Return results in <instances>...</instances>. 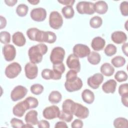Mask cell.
Segmentation results:
<instances>
[{
	"label": "cell",
	"instance_id": "cell-52",
	"mask_svg": "<svg viewBox=\"0 0 128 128\" xmlns=\"http://www.w3.org/2000/svg\"><path fill=\"white\" fill-rule=\"evenodd\" d=\"M4 2L7 6H13L16 4V2H18V0H5Z\"/></svg>",
	"mask_w": 128,
	"mask_h": 128
},
{
	"label": "cell",
	"instance_id": "cell-53",
	"mask_svg": "<svg viewBox=\"0 0 128 128\" xmlns=\"http://www.w3.org/2000/svg\"><path fill=\"white\" fill-rule=\"evenodd\" d=\"M122 50L123 53L126 56H128V42H124V44L122 45Z\"/></svg>",
	"mask_w": 128,
	"mask_h": 128
},
{
	"label": "cell",
	"instance_id": "cell-42",
	"mask_svg": "<svg viewBox=\"0 0 128 128\" xmlns=\"http://www.w3.org/2000/svg\"><path fill=\"white\" fill-rule=\"evenodd\" d=\"M38 29L36 28H32L26 30V35L28 38L32 41H35L36 33Z\"/></svg>",
	"mask_w": 128,
	"mask_h": 128
},
{
	"label": "cell",
	"instance_id": "cell-18",
	"mask_svg": "<svg viewBox=\"0 0 128 128\" xmlns=\"http://www.w3.org/2000/svg\"><path fill=\"white\" fill-rule=\"evenodd\" d=\"M117 83L113 79H110L102 85V90L106 94H114L116 89Z\"/></svg>",
	"mask_w": 128,
	"mask_h": 128
},
{
	"label": "cell",
	"instance_id": "cell-46",
	"mask_svg": "<svg viewBox=\"0 0 128 128\" xmlns=\"http://www.w3.org/2000/svg\"><path fill=\"white\" fill-rule=\"evenodd\" d=\"M78 72L74 70H70L66 74V81H70L76 79L78 77Z\"/></svg>",
	"mask_w": 128,
	"mask_h": 128
},
{
	"label": "cell",
	"instance_id": "cell-26",
	"mask_svg": "<svg viewBox=\"0 0 128 128\" xmlns=\"http://www.w3.org/2000/svg\"><path fill=\"white\" fill-rule=\"evenodd\" d=\"M100 70L102 74L106 76H110L114 74V68L110 63L105 62L101 66Z\"/></svg>",
	"mask_w": 128,
	"mask_h": 128
},
{
	"label": "cell",
	"instance_id": "cell-32",
	"mask_svg": "<svg viewBox=\"0 0 128 128\" xmlns=\"http://www.w3.org/2000/svg\"><path fill=\"white\" fill-rule=\"evenodd\" d=\"M24 102L26 104L28 110L31 108H36L38 105V101L37 98L32 96H28L26 98Z\"/></svg>",
	"mask_w": 128,
	"mask_h": 128
},
{
	"label": "cell",
	"instance_id": "cell-54",
	"mask_svg": "<svg viewBox=\"0 0 128 128\" xmlns=\"http://www.w3.org/2000/svg\"><path fill=\"white\" fill-rule=\"evenodd\" d=\"M6 20L4 17L0 16V29H2L6 27Z\"/></svg>",
	"mask_w": 128,
	"mask_h": 128
},
{
	"label": "cell",
	"instance_id": "cell-28",
	"mask_svg": "<svg viewBox=\"0 0 128 128\" xmlns=\"http://www.w3.org/2000/svg\"><path fill=\"white\" fill-rule=\"evenodd\" d=\"M88 62L92 65H96L98 64L101 60V57L99 53L96 52H90L89 55L87 56Z\"/></svg>",
	"mask_w": 128,
	"mask_h": 128
},
{
	"label": "cell",
	"instance_id": "cell-17",
	"mask_svg": "<svg viewBox=\"0 0 128 128\" xmlns=\"http://www.w3.org/2000/svg\"><path fill=\"white\" fill-rule=\"evenodd\" d=\"M111 39L116 44H121L126 42L127 40V36L122 31H115L112 34Z\"/></svg>",
	"mask_w": 128,
	"mask_h": 128
},
{
	"label": "cell",
	"instance_id": "cell-4",
	"mask_svg": "<svg viewBox=\"0 0 128 128\" xmlns=\"http://www.w3.org/2000/svg\"><path fill=\"white\" fill-rule=\"evenodd\" d=\"M63 24V18L61 14L57 11H52L49 16L50 26L54 30L60 28Z\"/></svg>",
	"mask_w": 128,
	"mask_h": 128
},
{
	"label": "cell",
	"instance_id": "cell-45",
	"mask_svg": "<svg viewBox=\"0 0 128 128\" xmlns=\"http://www.w3.org/2000/svg\"><path fill=\"white\" fill-rule=\"evenodd\" d=\"M118 94L122 96L126 95H128V84L125 83L122 84L118 87Z\"/></svg>",
	"mask_w": 128,
	"mask_h": 128
},
{
	"label": "cell",
	"instance_id": "cell-15",
	"mask_svg": "<svg viewBox=\"0 0 128 128\" xmlns=\"http://www.w3.org/2000/svg\"><path fill=\"white\" fill-rule=\"evenodd\" d=\"M74 115L80 119H85L89 115V110L86 106H82L80 104L76 102Z\"/></svg>",
	"mask_w": 128,
	"mask_h": 128
},
{
	"label": "cell",
	"instance_id": "cell-9",
	"mask_svg": "<svg viewBox=\"0 0 128 128\" xmlns=\"http://www.w3.org/2000/svg\"><path fill=\"white\" fill-rule=\"evenodd\" d=\"M82 80L78 76L72 80L66 81L64 82L65 88L68 92L78 91L82 88Z\"/></svg>",
	"mask_w": 128,
	"mask_h": 128
},
{
	"label": "cell",
	"instance_id": "cell-19",
	"mask_svg": "<svg viewBox=\"0 0 128 128\" xmlns=\"http://www.w3.org/2000/svg\"><path fill=\"white\" fill-rule=\"evenodd\" d=\"M76 102L71 99H66L62 104V110L68 114H73L76 107Z\"/></svg>",
	"mask_w": 128,
	"mask_h": 128
},
{
	"label": "cell",
	"instance_id": "cell-3",
	"mask_svg": "<svg viewBox=\"0 0 128 128\" xmlns=\"http://www.w3.org/2000/svg\"><path fill=\"white\" fill-rule=\"evenodd\" d=\"M65 56L64 50L60 46L54 48L50 54V60L53 64L62 62Z\"/></svg>",
	"mask_w": 128,
	"mask_h": 128
},
{
	"label": "cell",
	"instance_id": "cell-13",
	"mask_svg": "<svg viewBox=\"0 0 128 128\" xmlns=\"http://www.w3.org/2000/svg\"><path fill=\"white\" fill-rule=\"evenodd\" d=\"M66 64L68 67L72 70L76 71L78 73L80 72V64L79 60V58L76 56L72 54H70L66 61Z\"/></svg>",
	"mask_w": 128,
	"mask_h": 128
},
{
	"label": "cell",
	"instance_id": "cell-30",
	"mask_svg": "<svg viewBox=\"0 0 128 128\" xmlns=\"http://www.w3.org/2000/svg\"><path fill=\"white\" fill-rule=\"evenodd\" d=\"M114 126L116 128H128V121L126 118L119 117L114 120Z\"/></svg>",
	"mask_w": 128,
	"mask_h": 128
},
{
	"label": "cell",
	"instance_id": "cell-2",
	"mask_svg": "<svg viewBox=\"0 0 128 128\" xmlns=\"http://www.w3.org/2000/svg\"><path fill=\"white\" fill-rule=\"evenodd\" d=\"M76 9L79 14H87L91 15L95 12L94 9V3L90 2H79L76 6Z\"/></svg>",
	"mask_w": 128,
	"mask_h": 128
},
{
	"label": "cell",
	"instance_id": "cell-22",
	"mask_svg": "<svg viewBox=\"0 0 128 128\" xmlns=\"http://www.w3.org/2000/svg\"><path fill=\"white\" fill-rule=\"evenodd\" d=\"M56 40L55 33L51 31H42L41 36V42H47L48 44L54 43Z\"/></svg>",
	"mask_w": 128,
	"mask_h": 128
},
{
	"label": "cell",
	"instance_id": "cell-14",
	"mask_svg": "<svg viewBox=\"0 0 128 128\" xmlns=\"http://www.w3.org/2000/svg\"><path fill=\"white\" fill-rule=\"evenodd\" d=\"M104 80V76L100 73L94 74L87 80L88 84L93 89H97Z\"/></svg>",
	"mask_w": 128,
	"mask_h": 128
},
{
	"label": "cell",
	"instance_id": "cell-55",
	"mask_svg": "<svg viewBox=\"0 0 128 128\" xmlns=\"http://www.w3.org/2000/svg\"><path fill=\"white\" fill-rule=\"evenodd\" d=\"M28 2L33 5H36L38 4L40 2V0H28Z\"/></svg>",
	"mask_w": 128,
	"mask_h": 128
},
{
	"label": "cell",
	"instance_id": "cell-39",
	"mask_svg": "<svg viewBox=\"0 0 128 128\" xmlns=\"http://www.w3.org/2000/svg\"><path fill=\"white\" fill-rule=\"evenodd\" d=\"M10 34L6 31H2L0 33V40L2 44H8L10 42Z\"/></svg>",
	"mask_w": 128,
	"mask_h": 128
},
{
	"label": "cell",
	"instance_id": "cell-40",
	"mask_svg": "<svg viewBox=\"0 0 128 128\" xmlns=\"http://www.w3.org/2000/svg\"><path fill=\"white\" fill-rule=\"evenodd\" d=\"M41 75L44 79L46 80L50 79L53 80L54 77V74L53 70H52L48 68L44 69L42 72Z\"/></svg>",
	"mask_w": 128,
	"mask_h": 128
},
{
	"label": "cell",
	"instance_id": "cell-24",
	"mask_svg": "<svg viewBox=\"0 0 128 128\" xmlns=\"http://www.w3.org/2000/svg\"><path fill=\"white\" fill-rule=\"evenodd\" d=\"M38 112L35 110H31L26 114L24 120L26 124L32 125L38 124Z\"/></svg>",
	"mask_w": 128,
	"mask_h": 128
},
{
	"label": "cell",
	"instance_id": "cell-29",
	"mask_svg": "<svg viewBox=\"0 0 128 128\" xmlns=\"http://www.w3.org/2000/svg\"><path fill=\"white\" fill-rule=\"evenodd\" d=\"M48 99L49 102L52 104H58L61 101L62 96L58 91L54 90L50 94Z\"/></svg>",
	"mask_w": 128,
	"mask_h": 128
},
{
	"label": "cell",
	"instance_id": "cell-37",
	"mask_svg": "<svg viewBox=\"0 0 128 128\" xmlns=\"http://www.w3.org/2000/svg\"><path fill=\"white\" fill-rule=\"evenodd\" d=\"M114 77L118 82H125L128 79V74L124 70H118L116 73Z\"/></svg>",
	"mask_w": 128,
	"mask_h": 128
},
{
	"label": "cell",
	"instance_id": "cell-11",
	"mask_svg": "<svg viewBox=\"0 0 128 128\" xmlns=\"http://www.w3.org/2000/svg\"><path fill=\"white\" fill-rule=\"evenodd\" d=\"M24 72L26 77L30 80L36 78L38 74V67L35 64L32 62L26 63L24 66Z\"/></svg>",
	"mask_w": 128,
	"mask_h": 128
},
{
	"label": "cell",
	"instance_id": "cell-20",
	"mask_svg": "<svg viewBox=\"0 0 128 128\" xmlns=\"http://www.w3.org/2000/svg\"><path fill=\"white\" fill-rule=\"evenodd\" d=\"M52 70L54 74V79L58 80L62 78V74L65 72L66 68L63 62L53 64Z\"/></svg>",
	"mask_w": 128,
	"mask_h": 128
},
{
	"label": "cell",
	"instance_id": "cell-41",
	"mask_svg": "<svg viewBox=\"0 0 128 128\" xmlns=\"http://www.w3.org/2000/svg\"><path fill=\"white\" fill-rule=\"evenodd\" d=\"M73 114H66L62 110H60V115L58 116V118L63 121L70 122L73 119Z\"/></svg>",
	"mask_w": 128,
	"mask_h": 128
},
{
	"label": "cell",
	"instance_id": "cell-8",
	"mask_svg": "<svg viewBox=\"0 0 128 128\" xmlns=\"http://www.w3.org/2000/svg\"><path fill=\"white\" fill-rule=\"evenodd\" d=\"M60 110L59 108L55 105L46 107L42 112L43 116L47 120H52L58 118Z\"/></svg>",
	"mask_w": 128,
	"mask_h": 128
},
{
	"label": "cell",
	"instance_id": "cell-21",
	"mask_svg": "<svg viewBox=\"0 0 128 128\" xmlns=\"http://www.w3.org/2000/svg\"><path fill=\"white\" fill-rule=\"evenodd\" d=\"M106 44L105 40L100 36H96L92 40L91 46L96 51L102 50Z\"/></svg>",
	"mask_w": 128,
	"mask_h": 128
},
{
	"label": "cell",
	"instance_id": "cell-31",
	"mask_svg": "<svg viewBox=\"0 0 128 128\" xmlns=\"http://www.w3.org/2000/svg\"><path fill=\"white\" fill-rule=\"evenodd\" d=\"M126 60L124 58L118 56L113 58L111 60V63L116 68H120L124 65Z\"/></svg>",
	"mask_w": 128,
	"mask_h": 128
},
{
	"label": "cell",
	"instance_id": "cell-12",
	"mask_svg": "<svg viewBox=\"0 0 128 128\" xmlns=\"http://www.w3.org/2000/svg\"><path fill=\"white\" fill-rule=\"evenodd\" d=\"M2 54L6 61L11 62L15 58L16 56V48L12 44H6L2 48Z\"/></svg>",
	"mask_w": 128,
	"mask_h": 128
},
{
	"label": "cell",
	"instance_id": "cell-49",
	"mask_svg": "<svg viewBox=\"0 0 128 128\" xmlns=\"http://www.w3.org/2000/svg\"><path fill=\"white\" fill-rule=\"evenodd\" d=\"M58 2L64 5H66V6H72L74 2V0H58Z\"/></svg>",
	"mask_w": 128,
	"mask_h": 128
},
{
	"label": "cell",
	"instance_id": "cell-48",
	"mask_svg": "<svg viewBox=\"0 0 128 128\" xmlns=\"http://www.w3.org/2000/svg\"><path fill=\"white\" fill-rule=\"evenodd\" d=\"M38 126L39 128H49L50 127V124L48 121L42 120L38 122Z\"/></svg>",
	"mask_w": 128,
	"mask_h": 128
},
{
	"label": "cell",
	"instance_id": "cell-10",
	"mask_svg": "<svg viewBox=\"0 0 128 128\" xmlns=\"http://www.w3.org/2000/svg\"><path fill=\"white\" fill-rule=\"evenodd\" d=\"M30 16L34 21L41 22L46 18V11L42 8H34L31 10Z\"/></svg>",
	"mask_w": 128,
	"mask_h": 128
},
{
	"label": "cell",
	"instance_id": "cell-51",
	"mask_svg": "<svg viewBox=\"0 0 128 128\" xmlns=\"http://www.w3.org/2000/svg\"><path fill=\"white\" fill-rule=\"evenodd\" d=\"M122 102L124 106L128 107V95H126L121 96Z\"/></svg>",
	"mask_w": 128,
	"mask_h": 128
},
{
	"label": "cell",
	"instance_id": "cell-1",
	"mask_svg": "<svg viewBox=\"0 0 128 128\" xmlns=\"http://www.w3.org/2000/svg\"><path fill=\"white\" fill-rule=\"evenodd\" d=\"M48 46L44 44L40 43L31 46L28 50V55L30 62L38 64L42 60L43 56L48 52Z\"/></svg>",
	"mask_w": 128,
	"mask_h": 128
},
{
	"label": "cell",
	"instance_id": "cell-47",
	"mask_svg": "<svg viewBox=\"0 0 128 128\" xmlns=\"http://www.w3.org/2000/svg\"><path fill=\"white\" fill-rule=\"evenodd\" d=\"M84 124L80 119L74 120L71 124V127L72 128H82L83 127Z\"/></svg>",
	"mask_w": 128,
	"mask_h": 128
},
{
	"label": "cell",
	"instance_id": "cell-35",
	"mask_svg": "<svg viewBox=\"0 0 128 128\" xmlns=\"http://www.w3.org/2000/svg\"><path fill=\"white\" fill-rule=\"evenodd\" d=\"M28 6L24 4H18L16 8V13L20 17L26 16L28 12Z\"/></svg>",
	"mask_w": 128,
	"mask_h": 128
},
{
	"label": "cell",
	"instance_id": "cell-33",
	"mask_svg": "<svg viewBox=\"0 0 128 128\" xmlns=\"http://www.w3.org/2000/svg\"><path fill=\"white\" fill-rule=\"evenodd\" d=\"M62 12L66 18L70 19L74 17V10L71 6H66L62 8Z\"/></svg>",
	"mask_w": 128,
	"mask_h": 128
},
{
	"label": "cell",
	"instance_id": "cell-16",
	"mask_svg": "<svg viewBox=\"0 0 128 128\" xmlns=\"http://www.w3.org/2000/svg\"><path fill=\"white\" fill-rule=\"evenodd\" d=\"M28 110V106L24 100L16 104L12 108L13 114L18 117H22L26 110Z\"/></svg>",
	"mask_w": 128,
	"mask_h": 128
},
{
	"label": "cell",
	"instance_id": "cell-27",
	"mask_svg": "<svg viewBox=\"0 0 128 128\" xmlns=\"http://www.w3.org/2000/svg\"><path fill=\"white\" fill-rule=\"evenodd\" d=\"M82 98L84 102L88 104H91L94 100V94L90 90L86 89L82 93Z\"/></svg>",
	"mask_w": 128,
	"mask_h": 128
},
{
	"label": "cell",
	"instance_id": "cell-7",
	"mask_svg": "<svg viewBox=\"0 0 128 128\" xmlns=\"http://www.w3.org/2000/svg\"><path fill=\"white\" fill-rule=\"evenodd\" d=\"M73 54L78 58H84L88 56L90 52L89 47L85 44H76L72 49Z\"/></svg>",
	"mask_w": 128,
	"mask_h": 128
},
{
	"label": "cell",
	"instance_id": "cell-50",
	"mask_svg": "<svg viewBox=\"0 0 128 128\" xmlns=\"http://www.w3.org/2000/svg\"><path fill=\"white\" fill-rule=\"evenodd\" d=\"M55 128H68L66 124L64 122V121H60L57 122L54 126Z\"/></svg>",
	"mask_w": 128,
	"mask_h": 128
},
{
	"label": "cell",
	"instance_id": "cell-25",
	"mask_svg": "<svg viewBox=\"0 0 128 128\" xmlns=\"http://www.w3.org/2000/svg\"><path fill=\"white\" fill-rule=\"evenodd\" d=\"M94 12L96 13L103 14L106 12L108 10V5L107 3L103 0H98L94 3Z\"/></svg>",
	"mask_w": 128,
	"mask_h": 128
},
{
	"label": "cell",
	"instance_id": "cell-34",
	"mask_svg": "<svg viewBox=\"0 0 128 128\" xmlns=\"http://www.w3.org/2000/svg\"><path fill=\"white\" fill-rule=\"evenodd\" d=\"M102 24V18L98 16H94L92 17L90 20V26L94 28H98L101 26Z\"/></svg>",
	"mask_w": 128,
	"mask_h": 128
},
{
	"label": "cell",
	"instance_id": "cell-5",
	"mask_svg": "<svg viewBox=\"0 0 128 128\" xmlns=\"http://www.w3.org/2000/svg\"><path fill=\"white\" fill-rule=\"evenodd\" d=\"M21 71L22 66L20 64L17 62H13L6 67L4 74L7 78H14L20 73Z\"/></svg>",
	"mask_w": 128,
	"mask_h": 128
},
{
	"label": "cell",
	"instance_id": "cell-23",
	"mask_svg": "<svg viewBox=\"0 0 128 128\" xmlns=\"http://www.w3.org/2000/svg\"><path fill=\"white\" fill-rule=\"evenodd\" d=\"M12 41L16 46H22L26 44V39L22 32H16L12 36Z\"/></svg>",
	"mask_w": 128,
	"mask_h": 128
},
{
	"label": "cell",
	"instance_id": "cell-6",
	"mask_svg": "<svg viewBox=\"0 0 128 128\" xmlns=\"http://www.w3.org/2000/svg\"><path fill=\"white\" fill-rule=\"evenodd\" d=\"M27 88L20 85L16 86L14 88L10 93V98L14 102H16L23 98L27 94Z\"/></svg>",
	"mask_w": 128,
	"mask_h": 128
},
{
	"label": "cell",
	"instance_id": "cell-38",
	"mask_svg": "<svg viewBox=\"0 0 128 128\" xmlns=\"http://www.w3.org/2000/svg\"><path fill=\"white\" fill-rule=\"evenodd\" d=\"M44 86L39 84H34L31 86L30 88L31 92L36 95H39L41 94L44 91Z\"/></svg>",
	"mask_w": 128,
	"mask_h": 128
},
{
	"label": "cell",
	"instance_id": "cell-36",
	"mask_svg": "<svg viewBox=\"0 0 128 128\" xmlns=\"http://www.w3.org/2000/svg\"><path fill=\"white\" fill-rule=\"evenodd\" d=\"M116 47L113 44H108L104 50V54L108 56H111L115 54L116 52Z\"/></svg>",
	"mask_w": 128,
	"mask_h": 128
},
{
	"label": "cell",
	"instance_id": "cell-44",
	"mask_svg": "<svg viewBox=\"0 0 128 128\" xmlns=\"http://www.w3.org/2000/svg\"><path fill=\"white\" fill-rule=\"evenodd\" d=\"M120 9L122 16H127L128 15V2L127 1L122 2L120 4Z\"/></svg>",
	"mask_w": 128,
	"mask_h": 128
},
{
	"label": "cell",
	"instance_id": "cell-43",
	"mask_svg": "<svg viewBox=\"0 0 128 128\" xmlns=\"http://www.w3.org/2000/svg\"><path fill=\"white\" fill-rule=\"evenodd\" d=\"M10 123L11 124V126L14 128H22V126L24 125V122L22 120L15 118H12Z\"/></svg>",
	"mask_w": 128,
	"mask_h": 128
},
{
	"label": "cell",
	"instance_id": "cell-56",
	"mask_svg": "<svg viewBox=\"0 0 128 128\" xmlns=\"http://www.w3.org/2000/svg\"><path fill=\"white\" fill-rule=\"evenodd\" d=\"M22 128H34V126L32 124H24L22 126Z\"/></svg>",
	"mask_w": 128,
	"mask_h": 128
}]
</instances>
